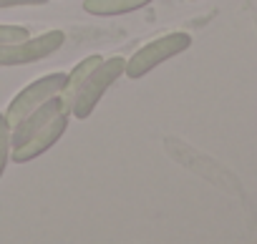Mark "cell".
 <instances>
[{"label": "cell", "mask_w": 257, "mask_h": 244, "mask_svg": "<svg viewBox=\"0 0 257 244\" xmlns=\"http://www.w3.org/2000/svg\"><path fill=\"white\" fill-rule=\"evenodd\" d=\"M192 46V36L184 33V31H174V33H167V36H159L157 41L142 46L132 58H126V71L123 76L126 78H144L147 73H152L154 68H159L162 63L177 58L179 53L189 51Z\"/></svg>", "instance_id": "cell-2"}, {"label": "cell", "mask_w": 257, "mask_h": 244, "mask_svg": "<svg viewBox=\"0 0 257 244\" xmlns=\"http://www.w3.org/2000/svg\"><path fill=\"white\" fill-rule=\"evenodd\" d=\"M66 36L63 31H46L38 38H23L16 43H3L0 46V68H11V66H26V63H36L43 61L48 56H53L61 46H63Z\"/></svg>", "instance_id": "cell-3"}, {"label": "cell", "mask_w": 257, "mask_h": 244, "mask_svg": "<svg viewBox=\"0 0 257 244\" xmlns=\"http://www.w3.org/2000/svg\"><path fill=\"white\" fill-rule=\"evenodd\" d=\"M48 0H0V11L6 8H23V6H46Z\"/></svg>", "instance_id": "cell-11"}, {"label": "cell", "mask_w": 257, "mask_h": 244, "mask_svg": "<svg viewBox=\"0 0 257 244\" xmlns=\"http://www.w3.org/2000/svg\"><path fill=\"white\" fill-rule=\"evenodd\" d=\"M31 31L26 26H8V23H0V46L3 43H16V41H23L28 38Z\"/></svg>", "instance_id": "cell-10"}, {"label": "cell", "mask_w": 257, "mask_h": 244, "mask_svg": "<svg viewBox=\"0 0 257 244\" xmlns=\"http://www.w3.org/2000/svg\"><path fill=\"white\" fill-rule=\"evenodd\" d=\"M11 149H13V144H11V124L6 121V116L0 113V179H3L6 166L11 161Z\"/></svg>", "instance_id": "cell-9"}, {"label": "cell", "mask_w": 257, "mask_h": 244, "mask_svg": "<svg viewBox=\"0 0 257 244\" xmlns=\"http://www.w3.org/2000/svg\"><path fill=\"white\" fill-rule=\"evenodd\" d=\"M101 61H103L101 56H86L81 63H76V66L71 68V73H66V81H63L61 91H58V98H61V103H63V108H66L68 113H71V106H73V98H76L81 83L88 78V73H91Z\"/></svg>", "instance_id": "cell-7"}, {"label": "cell", "mask_w": 257, "mask_h": 244, "mask_svg": "<svg viewBox=\"0 0 257 244\" xmlns=\"http://www.w3.org/2000/svg\"><path fill=\"white\" fill-rule=\"evenodd\" d=\"M63 81H66V73L56 71V73L41 76L38 81H33V83H28L23 91H18V96H16V98L8 103V108L3 111L6 121L11 124V129L18 124L21 118H26L31 111H36L41 103H46L48 98L58 96V91H61Z\"/></svg>", "instance_id": "cell-4"}, {"label": "cell", "mask_w": 257, "mask_h": 244, "mask_svg": "<svg viewBox=\"0 0 257 244\" xmlns=\"http://www.w3.org/2000/svg\"><path fill=\"white\" fill-rule=\"evenodd\" d=\"M123 71H126V58H123V56L103 58V61L88 73V78L81 83V88H78V93H76V98H73V106H71V116H76L78 121L88 118V116L96 111L98 101L106 96V91L123 76Z\"/></svg>", "instance_id": "cell-1"}, {"label": "cell", "mask_w": 257, "mask_h": 244, "mask_svg": "<svg viewBox=\"0 0 257 244\" xmlns=\"http://www.w3.org/2000/svg\"><path fill=\"white\" fill-rule=\"evenodd\" d=\"M68 118H71V113L61 111L53 121H48V124H46L43 129H38L31 139H26L23 144L13 146V149H11V159H13L16 164H28V161L38 159L41 154L51 151V149L61 141V136L66 134V129H68Z\"/></svg>", "instance_id": "cell-5"}, {"label": "cell", "mask_w": 257, "mask_h": 244, "mask_svg": "<svg viewBox=\"0 0 257 244\" xmlns=\"http://www.w3.org/2000/svg\"><path fill=\"white\" fill-rule=\"evenodd\" d=\"M154 0H83V11L91 16H126V13H134L142 11L147 6H152Z\"/></svg>", "instance_id": "cell-8"}, {"label": "cell", "mask_w": 257, "mask_h": 244, "mask_svg": "<svg viewBox=\"0 0 257 244\" xmlns=\"http://www.w3.org/2000/svg\"><path fill=\"white\" fill-rule=\"evenodd\" d=\"M61 111H66L63 108V103H61V98L58 96H53V98H48L46 103H41L36 111H31L26 118H21L18 124L11 129V144L13 146H18V144H23L26 139H31L38 129H43L48 121H53ZM68 113V111H66Z\"/></svg>", "instance_id": "cell-6"}]
</instances>
